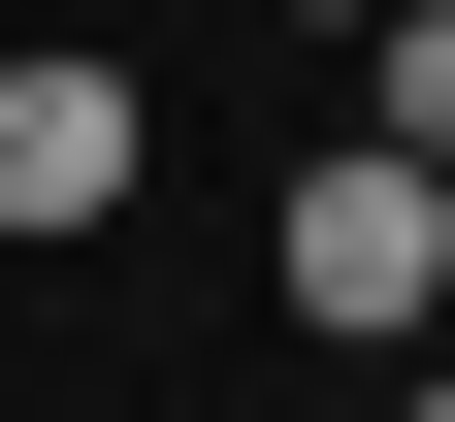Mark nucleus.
Masks as SVG:
<instances>
[{
    "instance_id": "1",
    "label": "nucleus",
    "mask_w": 455,
    "mask_h": 422,
    "mask_svg": "<svg viewBox=\"0 0 455 422\" xmlns=\"http://www.w3.org/2000/svg\"><path fill=\"white\" fill-rule=\"evenodd\" d=\"M293 325L455 357V163H390V131H325V163H293Z\"/></svg>"
},
{
    "instance_id": "2",
    "label": "nucleus",
    "mask_w": 455,
    "mask_h": 422,
    "mask_svg": "<svg viewBox=\"0 0 455 422\" xmlns=\"http://www.w3.org/2000/svg\"><path fill=\"white\" fill-rule=\"evenodd\" d=\"M131 163H163V98L98 66V33H33V66H0V227H131Z\"/></svg>"
},
{
    "instance_id": "3",
    "label": "nucleus",
    "mask_w": 455,
    "mask_h": 422,
    "mask_svg": "<svg viewBox=\"0 0 455 422\" xmlns=\"http://www.w3.org/2000/svg\"><path fill=\"white\" fill-rule=\"evenodd\" d=\"M358 131H390V163H455V0H358Z\"/></svg>"
},
{
    "instance_id": "4",
    "label": "nucleus",
    "mask_w": 455,
    "mask_h": 422,
    "mask_svg": "<svg viewBox=\"0 0 455 422\" xmlns=\"http://www.w3.org/2000/svg\"><path fill=\"white\" fill-rule=\"evenodd\" d=\"M390 422H455V357H423V390H390Z\"/></svg>"
}]
</instances>
